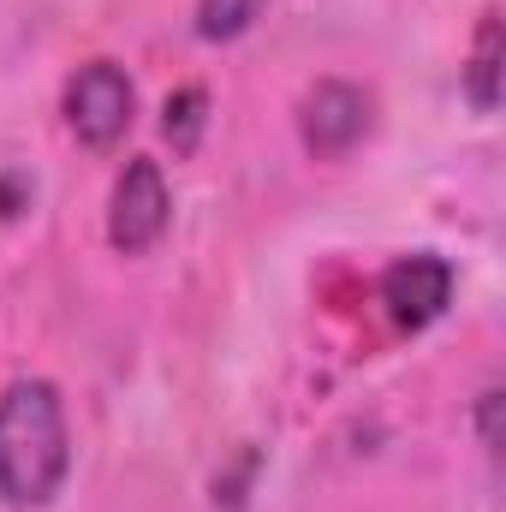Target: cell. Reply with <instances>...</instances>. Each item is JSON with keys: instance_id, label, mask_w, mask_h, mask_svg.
I'll return each mask as SVG.
<instances>
[{"instance_id": "8992f818", "label": "cell", "mask_w": 506, "mask_h": 512, "mask_svg": "<svg viewBox=\"0 0 506 512\" xmlns=\"http://www.w3.org/2000/svg\"><path fill=\"white\" fill-rule=\"evenodd\" d=\"M465 90L483 114L501 108V12H483V24H477V54L465 66Z\"/></svg>"}, {"instance_id": "3957f363", "label": "cell", "mask_w": 506, "mask_h": 512, "mask_svg": "<svg viewBox=\"0 0 506 512\" xmlns=\"http://www.w3.org/2000/svg\"><path fill=\"white\" fill-rule=\"evenodd\" d=\"M298 126H304L310 155L334 161V155H346V149H358V143L370 137V126H376V102H370L358 84H340V78H328V84H316V90L304 96V108H298Z\"/></svg>"}, {"instance_id": "ba28073f", "label": "cell", "mask_w": 506, "mask_h": 512, "mask_svg": "<svg viewBox=\"0 0 506 512\" xmlns=\"http://www.w3.org/2000/svg\"><path fill=\"white\" fill-rule=\"evenodd\" d=\"M203 108H209V96L191 84V90H179V96H167V137H173V149H197V137H203Z\"/></svg>"}, {"instance_id": "7a4b0ae2", "label": "cell", "mask_w": 506, "mask_h": 512, "mask_svg": "<svg viewBox=\"0 0 506 512\" xmlns=\"http://www.w3.org/2000/svg\"><path fill=\"white\" fill-rule=\"evenodd\" d=\"M131 108H137V90H131V78L114 60H90L66 84V126L90 149H114L131 131Z\"/></svg>"}, {"instance_id": "6da1fadb", "label": "cell", "mask_w": 506, "mask_h": 512, "mask_svg": "<svg viewBox=\"0 0 506 512\" xmlns=\"http://www.w3.org/2000/svg\"><path fill=\"white\" fill-rule=\"evenodd\" d=\"M72 441L54 382H12L0 393V495L12 507H42L66 483Z\"/></svg>"}, {"instance_id": "277c9868", "label": "cell", "mask_w": 506, "mask_h": 512, "mask_svg": "<svg viewBox=\"0 0 506 512\" xmlns=\"http://www.w3.org/2000/svg\"><path fill=\"white\" fill-rule=\"evenodd\" d=\"M167 179L149 155H131L120 185H114V209H108V239L120 245L126 256L149 251L161 233H167Z\"/></svg>"}, {"instance_id": "52a82bcc", "label": "cell", "mask_w": 506, "mask_h": 512, "mask_svg": "<svg viewBox=\"0 0 506 512\" xmlns=\"http://www.w3.org/2000/svg\"><path fill=\"white\" fill-rule=\"evenodd\" d=\"M262 12V0H197V36L203 42H233L251 30V18Z\"/></svg>"}, {"instance_id": "5b68a950", "label": "cell", "mask_w": 506, "mask_h": 512, "mask_svg": "<svg viewBox=\"0 0 506 512\" xmlns=\"http://www.w3.org/2000/svg\"><path fill=\"white\" fill-rule=\"evenodd\" d=\"M447 298H453V268L429 251L399 256V262L381 274V304H387V316H393L399 328H411V334L429 328V322L447 310Z\"/></svg>"}]
</instances>
